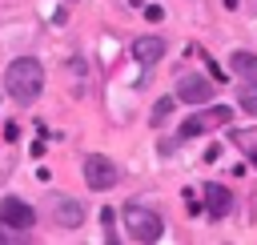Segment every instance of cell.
<instances>
[{"label":"cell","instance_id":"cell-11","mask_svg":"<svg viewBox=\"0 0 257 245\" xmlns=\"http://www.w3.org/2000/svg\"><path fill=\"white\" fill-rule=\"evenodd\" d=\"M233 145L257 165V129H241V133H233Z\"/></svg>","mask_w":257,"mask_h":245},{"label":"cell","instance_id":"cell-14","mask_svg":"<svg viewBox=\"0 0 257 245\" xmlns=\"http://www.w3.org/2000/svg\"><path fill=\"white\" fill-rule=\"evenodd\" d=\"M169 108H173V96L157 100V108H153V120H165V116H169Z\"/></svg>","mask_w":257,"mask_h":245},{"label":"cell","instance_id":"cell-10","mask_svg":"<svg viewBox=\"0 0 257 245\" xmlns=\"http://www.w3.org/2000/svg\"><path fill=\"white\" fill-rule=\"evenodd\" d=\"M229 68L241 72V76H249V80H257V56H253V52H233Z\"/></svg>","mask_w":257,"mask_h":245},{"label":"cell","instance_id":"cell-5","mask_svg":"<svg viewBox=\"0 0 257 245\" xmlns=\"http://www.w3.org/2000/svg\"><path fill=\"white\" fill-rule=\"evenodd\" d=\"M209 92H213L209 76H201V72L177 76V100H185V104H209Z\"/></svg>","mask_w":257,"mask_h":245},{"label":"cell","instance_id":"cell-2","mask_svg":"<svg viewBox=\"0 0 257 245\" xmlns=\"http://www.w3.org/2000/svg\"><path fill=\"white\" fill-rule=\"evenodd\" d=\"M124 229H128V237L141 241V245H153V241H161V233H165L157 209H149V205H141V201H128V205H124Z\"/></svg>","mask_w":257,"mask_h":245},{"label":"cell","instance_id":"cell-4","mask_svg":"<svg viewBox=\"0 0 257 245\" xmlns=\"http://www.w3.org/2000/svg\"><path fill=\"white\" fill-rule=\"evenodd\" d=\"M116 165L108 161V157H100V153H92V157H84V181H88V189H112L116 185Z\"/></svg>","mask_w":257,"mask_h":245},{"label":"cell","instance_id":"cell-7","mask_svg":"<svg viewBox=\"0 0 257 245\" xmlns=\"http://www.w3.org/2000/svg\"><path fill=\"white\" fill-rule=\"evenodd\" d=\"M52 217H56V225H64V229H76V225L84 221V205L72 201V197H56V201H52Z\"/></svg>","mask_w":257,"mask_h":245},{"label":"cell","instance_id":"cell-12","mask_svg":"<svg viewBox=\"0 0 257 245\" xmlns=\"http://www.w3.org/2000/svg\"><path fill=\"white\" fill-rule=\"evenodd\" d=\"M237 104H241L245 112H253V116H257V80H245V84H241V92H237Z\"/></svg>","mask_w":257,"mask_h":245},{"label":"cell","instance_id":"cell-3","mask_svg":"<svg viewBox=\"0 0 257 245\" xmlns=\"http://www.w3.org/2000/svg\"><path fill=\"white\" fill-rule=\"evenodd\" d=\"M229 116H233V108L229 104H213V108H205V112H193L189 120H181V137H197V133H205L209 125H229Z\"/></svg>","mask_w":257,"mask_h":245},{"label":"cell","instance_id":"cell-6","mask_svg":"<svg viewBox=\"0 0 257 245\" xmlns=\"http://www.w3.org/2000/svg\"><path fill=\"white\" fill-rule=\"evenodd\" d=\"M0 221H8L12 229H32L36 225V213L20 197H8V201H0Z\"/></svg>","mask_w":257,"mask_h":245},{"label":"cell","instance_id":"cell-9","mask_svg":"<svg viewBox=\"0 0 257 245\" xmlns=\"http://www.w3.org/2000/svg\"><path fill=\"white\" fill-rule=\"evenodd\" d=\"M133 56H137L141 64H157V60L165 56V40H161V36H141V40L133 44Z\"/></svg>","mask_w":257,"mask_h":245},{"label":"cell","instance_id":"cell-13","mask_svg":"<svg viewBox=\"0 0 257 245\" xmlns=\"http://www.w3.org/2000/svg\"><path fill=\"white\" fill-rule=\"evenodd\" d=\"M16 241H20V233H16L8 221H0V245H16Z\"/></svg>","mask_w":257,"mask_h":245},{"label":"cell","instance_id":"cell-8","mask_svg":"<svg viewBox=\"0 0 257 245\" xmlns=\"http://www.w3.org/2000/svg\"><path fill=\"white\" fill-rule=\"evenodd\" d=\"M205 209H209V217H225L233 209V193L225 185H205Z\"/></svg>","mask_w":257,"mask_h":245},{"label":"cell","instance_id":"cell-1","mask_svg":"<svg viewBox=\"0 0 257 245\" xmlns=\"http://www.w3.org/2000/svg\"><path fill=\"white\" fill-rule=\"evenodd\" d=\"M4 88H8V96H12L16 104H36V96H40V88H44V64H40L36 56L12 60L8 72H4Z\"/></svg>","mask_w":257,"mask_h":245}]
</instances>
